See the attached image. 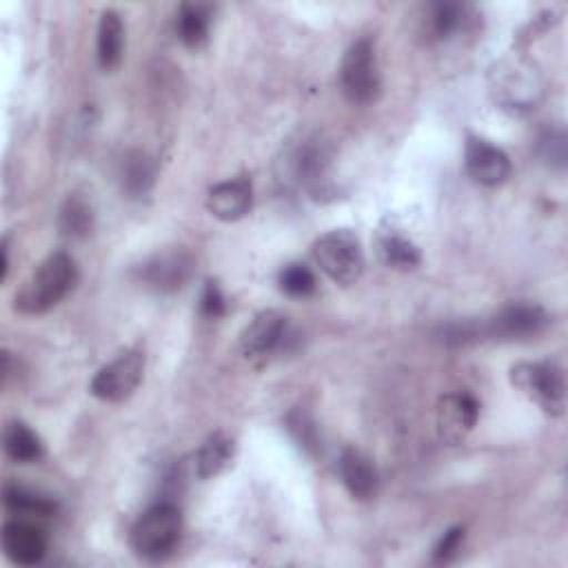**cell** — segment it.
Returning a JSON list of instances; mask_svg holds the SVG:
<instances>
[{
    "mask_svg": "<svg viewBox=\"0 0 568 568\" xmlns=\"http://www.w3.org/2000/svg\"><path fill=\"white\" fill-rule=\"evenodd\" d=\"M2 442L7 457L16 464H31L42 457V442L24 422H9Z\"/></svg>",
    "mask_w": 568,
    "mask_h": 568,
    "instance_id": "cell-19",
    "label": "cell"
},
{
    "mask_svg": "<svg viewBox=\"0 0 568 568\" xmlns=\"http://www.w3.org/2000/svg\"><path fill=\"white\" fill-rule=\"evenodd\" d=\"M277 284L280 288L291 295V297H306L315 291V275L308 266L300 264V262H293V264H286L282 271H280V277H277Z\"/></svg>",
    "mask_w": 568,
    "mask_h": 568,
    "instance_id": "cell-27",
    "label": "cell"
},
{
    "mask_svg": "<svg viewBox=\"0 0 568 568\" xmlns=\"http://www.w3.org/2000/svg\"><path fill=\"white\" fill-rule=\"evenodd\" d=\"M58 226L67 237H87L93 229L91 202L80 193H71L60 206Z\"/></svg>",
    "mask_w": 568,
    "mask_h": 568,
    "instance_id": "cell-22",
    "label": "cell"
},
{
    "mask_svg": "<svg viewBox=\"0 0 568 568\" xmlns=\"http://www.w3.org/2000/svg\"><path fill=\"white\" fill-rule=\"evenodd\" d=\"M464 166L466 173L481 186H499L510 178L513 171L508 155L479 135H468L464 149Z\"/></svg>",
    "mask_w": 568,
    "mask_h": 568,
    "instance_id": "cell-10",
    "label": "cell"
},
{
    "mask_svg": "<svg viewBox=\"0 0 568 568\" xmlns=\"http://www.w3.org/2000/svg\"><path fill=\"white\" fill-rule=\"evenodd\" d=\"M488 91L499 109L513 115H524L537 109L544 100L546 78L532 58L510 53L490 67Z\"/></svg>",
    "mask_w": 568,
    "mask_h": 568,
    "instance_id": "cell-1",
    "label": "cell"
},
{
    "mask_svg": "<svg viewBox=\"0 0 568 568\" xmlns=\"http://www.w3.org/2000/svg\"><path fill=\"white\" fill-rule=\"evenodd\" d=\"M286 428L291 433V437L295 439V444L306 450L308 455H315L320 450V435H317V426L311 419L308 413H304L302 408H295L286 415Z\"/></svg>",
    "mask_w": 568,
    "mask_h": 568,
    "instance_id": "cell-26",
    "label": "cell"
},
{
    "mask_svg": "<svg viewBox=\"0 0 568 568\" xmlns=\"http://www.w3.org/2000/svg\"><path fill=\"white\" fill-rule=\"evenodd\" d=\"M375 251L382 264L395 271H413L422 262V253L417 244L395 229H382L377 233Z\"/></svg>",
    "mask_w": 568,
    "mask_h": 568,
    "instance_id": "cell-17",
    "label": "cell"
},
{
    "mask_svg": "<svg viewBox=\"0 0 568 568\" xmlns=\"http://www.w3.org/2000/svg\"><path fill=\"white\" fill-rule=\"evenodd\" d=\"M513 386L535 402L550 417H561L566 408L564 373L552 362H519L510 368Z\"/></svg>",
    "mask_w": 568,
    "mask_h": 568,
    "instance_id": "cell-4",
    "label": "cell"
},
{
    "mask_svg": "<svg viewBox=\"0 0 568 568\" xmlns=\"http://www.w3.org/2000/svg\"><path fill=\"white\" fill-rule=\"evenodd\" d=\"M233 455V442L224 433H213L204 439V444L195 453V475L200 479L215 477L231 459Z\"/></svg>",
    "mask_w": 568,
    "mask_h": 568,
    "instance_id": "cell-20",
    "label": "cell"
},
{
    "mask_svg": "<svg viewBox=\"0 0 568 568\" xmlns=\"http://www.w3.org/2000/svg\"><path fill=\"white\" fill-rule=\"evenodd\" d=\"M286 335V317L280 311L257 313L240 333V348L246 357H262L277 348Z\"/></svg>",
    "mask_w": 568,
    "mask_h": 568,
    "instance_id": "cell-13",
    "label": "cell"
},
{
    "mask_svg": "<svg viewBox=\"0 0 568 568\" xmlns=\"http://www.w3.org/2000/svg\"><path fill=\"white\" fill-rule=\"evenodd\" d=\"M337 473L342 477V484L355 499H371L377 493V468L362 450L344 448L337 459Z\"/></svg>",
    "mask_w": 568,
    "mask_h": 568,
    "instance_id": "cell-16",
    "label": "cell"
},
{
    "mask_svg": "<svg viewBox=\"0 0 568 568\" xmlns=\"http://www.w3.org/2000/svg\"><path fill=\"white\" fill-rule=\"evenodd\" d=\"M253 186L248 178H233L209 189L206 209L222 222H235L251 211Z\"/></svg>",
    "mask_w": 568,
    "mask_h": 568,
    "instance_id": "cell-15",
    "label": "cell"
},
{
    "mask_svg": "<svg viewBox=\"0 0 568 568\" xmlns=\"http://www.w3.org/2000/svg\"><path fill=\"white\" fill-rule=\"evenodd\" d=\"M2 550L18 566H36L44 559L47 539L33 524L13 519L2 526Z\"/></svg>",
    "mask_w": 568,
    "mask_h": 568,
    "instance_id": "cell-14",
    "label": "cell"
},
{
    "mask_svg": "<svg viewBox=\"0 0 568 568\" xmlns=\"http://www.w3.org/2000/svg\"><path fill=\"white\" fill-rule=\"evenodd\" d=\"M122 186L131 197L146 195L155 180V164L144 151H129L122 160Z\"/></svg>",
    "mask_w": 568,
    "mask_h": 568,
    "instance_id": "cell-21",
    "label": "cell"
},
{
    "mask_svg": "<svg viewBox=\"0 0 568 568\" xmlns=\"http://www.w3.org/2000/svg\"><path fill=\"white\" fill-rule=\"evenodd\" d=\"M468 7L457 2H437L430 7V29L437 38L446 40L468 24Z\"/></svg>",
    "mask_w": 568,
    "mask_h": 568,
    "instance_id": "cell-24",
    "label": "cell"
},
{
    "mask_svg": "<svg viewBox=\"0 0 568 568\" xmlns=\"http://www.w3.org/2000/svg\"><path fill=\"white\" fill-rule=\"evenodd\" d=\"M479 404L470 393H448L437 404V435L444 444H459L475 426Z\"/></svg>",
    "mask_w": 568,
    "mask_h": 568,
    "instance_id": "cell-12",
    "label": "cell"
},
{
    "mask_svg": "<svg viewBox=\"0 0 568 568\" xmlns=\"http://www.w3.org/2000/svg\"><path fill=\"white\" fill-rule=\"evenodd\" d=\"M537 151H539V155L546 164L561 169L566 164V135H564V131H546L539 138Z\"/></svg>",
    "mask_w": 568,
    "mask_h": 568,
    "instance_id": "cell-28",
    "label": "cell"
},
{
    "mask_svg": "<svg viewBox=\"0 0 568 568\" xmlns=\"http://www.w3.org/2000/svg\"><path fill=\"white\" fill-rule=\"evenodd\" d=\"M339 84L344 95L355 104H368L379 95V67L368 38H359L346 49L339 64Z\"/></svg>",
    "mask_w": 568,
    "mask_h": 568,
    "instance_id": "cell-6",
    "label": "cell"
},
{
    "mask_svg": "<svg viewBox=\"0 0 568 568\" xmlns=\"http://www.w3.org/2000/svg\"><path fill=\"white\" fill-rule=\"evenodd\" d=\"M182 535V515L173 504L151 506L131 528L133 550L149 561H160L173 552Z\"/></svg>",
    "mask_w": 568,
    "mask_h": 568,
    "instance_id": "cell-3",
    "label": "cell"
},
{
    "mask_svg": "<svg viewBox=\"0 0 568 568\" xmlns=\"http://www.w3.org/2000/svg\"><path fill=\"white\" fill-rule=\"evenodd\" d=\"M191 271H193L191 253L184 248H169L151 255L138 268V277L144 286L158 293H173L184 286V282L191 277Z\"/></svg>",
    "mask_w": 568,
    "mask_h": 568,
    "instance_id": "cell-9",
    "label": "cell"
},
{
    "mask_svg": "<svg viewBox=\"0 0 568 568\" xmlns=\"http://www.w3.org/2000/svg\"><path fill=\"white\" fill-rule=\"evenodd\" d=\"M200 308L206 317H220L224 315L226 311V300H224V293L222 288L217 286V282L209 280L204 284V291H202V297H200Z\"/></svg>",
    "mask_w": 568,
    "mask_h": 568,
    "instance_id": "cell-29",
    "label": "cell"
},
{
    "mask_svg": "<svg viewBox=\"0 0 568 568\" xmlns=\"http://www.w3.org/2000/svg\"><path fill=\"white\" fill-rule=\"evenodd\" d=\"M144 375V353L138 348L120 353L91 379V395L102 402H124L135 393Z\"/></svg>",
    "mask_w": 568,
    "mask_h": 568,
    "instance_id": "cell-7",
    "label": "cell"
},
{
    "mask_svg": "<svg viewBox=\"0 0 568 568\" xmlns=\"http://www.w3.org/2000/svg\"><path fill=\"white\" fill-rule=\"evenodd\" d=\"M178 36L180 40L191 47L197 49L200 44H204L206 36H209V13L204 7L200 4H182L178 11Z\"/></svg>",
    "mask_w": 568,
    "mask_h": 568,
    "instance_id": "cell-23",
    "label": "cell"
},
{
    "mask_svg": "<svg viewBox=\"0 0 568 568\" xmlns=\"http://www.w3.org/2000/svg\"><path fill=\"white\" fill-rule=\"evenodd\" d=\"M548 322L550 317L539 304L517 302L493 315L486 326H479V333H486L493 339H524L541 333Z\"/></svg>",
    "mask_w": 568,
    "mask_h": 568,
    "instance_id": "cell-8",
    "label": "cell"
},
{
    "mask_svg": "<svg viewBox=\"0 0 568 568\" xmlns=\"http://www.w3.org/2000/svg\"><path fill=\"white\" fill-rule=\"evenodd\" d=\"M291 173L293 178L308 189L311 193H322L328 184V166H331V149L320 138H308L300 142L291 153Z\"/></svg>",
    "mask_w": 568,
    "mask_h": 568,
    "instance_id": "cell-11",
    "label": "cell"
},
{
    "mask_svg": "<svg viewBox=\"0 0 568 568\" xmlns=\"http://www.w3.org/2000/svg\"><path fill=\"white\" fill-rule=\"evenodd\" d=\"M4 504L7 508L16 513H29V515H51L55 510V504L29 488L22 486H7L4 488Z\"/></svg>",
    "mask_w": 568,
    "mask_h": 568,
    "instance_id": "cell-25",
    "label": "cell"
},
{
    "mask_svg": "<svg viewBox=\"0 0 568 568\" xmlns=\"http://www.w3.org/2000/svg\"><path fill=\"white\" fill-rule=\"evenodd\" d=\"M124 49V24L118 11L106 9L100 13L98 20V38H95V51L98 62L104 71H111L120 64Z\"/></svg>",
    "mask_w": 568,
    "mask_h": 568,
    "instance_id": "cell-18",
    "label": "cell"
},
{
    "mask_svg": "<svg viewBox=\"0 0 568 568\" xmlns=\"http://www.w3.org/2000/svg\"><path fill=\"white\" fill-rule=\"evenodd\" d=\"M315 264L337 284L348 286L364 271V251L359 237L348 229H333L313 242Z\"/></svg>",
    "mask_w": 568,
    "mask_h": 568,
    "instance_id": "cell-5",
    "label": "cell"
},
{
    "mask_svg": "<svg viewBox=\"0 0 568 568\" xmlns=\"http://www.w3.org/2000/svg\"><path fill=\"white\" fill-rule=\"evenodd\" d=\"M462 541H464V528H462V526H455V528L446 530L444 537L437 541V546H435V550H433V559H435L437 564L450 561V559L457 555Z\"/></svg>",
    "mask_w": 568,
    "mask_h": 568,
    "instance_id": "cell-30",
    "label": "cell"
},
{
    "mask_svg": "<svg viewBox=\"0 0 568 568\" xmlns=\"http://www.w3.org/2000/svg\"><path fill=\"white\" fill-rule=\"evenodd\" d=\"M75 284V262L67 253H53L29 275L16 293V311L40 315L55 306Z\"/></svg>",
    "mask_w": 568,
    "mask_h": 568,
    "instance_id": "cell-2",
    "label": "cell"
}]
</instances>
